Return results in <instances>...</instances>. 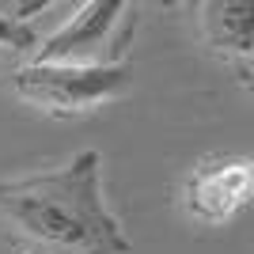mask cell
Returning a JSON list of instances; mask_svg holds the SVG:
<instances>
[{"mask_svg": "<svg viewBox=\"0 0 254 254\" xmlns=\"http://www.w3.org/2000/svg\"><path fill=\"white\" fill-rule=\"evenodd\" d=\"M0 216L53 254H126L129 243L103 205V159L80 152L57 171L0 186Z\"/></svg>", "mask_w": 254, "mask_h": 254, "instance_id": "obj_1", "label": "cell"}, {"mask_svg": "<svg viewBox=\"0 0 254 254\" xmlns=\"http://www.w3.org/2000/svg\"><path fill=\"white\" fill-rule=\"evenodd\" d=\"M129 87L126 64H50L34 61L15 72V91L19 99L34 103L50 114H84L95 106L118 99Z\"/></svg>", "mask_w": 254, "mask_h": 254, "instance_id": "obj_2", "label": "cell"}, {"mask_svg": "<svg viewBox=\"0 0 254 254\" xmlns=\"http://www.w3.org/2000/svg\"><path fill=\"white\" fill-rule=\"evenodd\" d=\"M186 212L201 224H224L251 201V159L224 156L193 167L182 190Z\"/></svg>", "mask_w": 254, "mask_h": 254, "instance_id": "obj_3", "label": "cell"}, {"mask_svg": "<svg viewBox=\"0 0 254 254\" xmlns=\"http://www.w3.org/2000/svg\"><path fill=\"white\" fill-rule=\"evenodd\" d=\"M126 4L118 0H91V4H80L76 15L64 27L46 38L38 46V61L50 64H95V53H103V46L110 42L114 27L126 15Z\"/></svg>", "mask_w": 254, "mask_h": 254, "instance_id": "obj_4", "label": "cell"}, {"mask_svg": "<svg viewBox=\"0 0 254 254\" xmlns=\"http://www.w3.org/2000/svg\"><path fill=\"white\" fill-rule=\"evenodd\" d=\"M205 42L232 57H251L254 50V8L247 0H212L201 4Z\"/></svg>", "mask_w": 254, "mask_h": 254, "instance_id": "obj_5", "label": "cell"}, {"mask_svg": "<svg viewBox=\"0 0 254 254\" xmlns=\"http://www.w3.org/2000/svg\"><path fill=\"white\" fill-rule=\"evenodd\" d=\"M31 46H34L31 27H23L15 15L0 11V50H31Z\"/></svg>", "mask_w": 254, "mask_h": 254, "instance_id": "obj_6", "label": "cell"}]
</instances>
